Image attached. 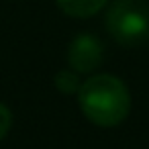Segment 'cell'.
Returning a JSON list of instances; mask_svg holds the SVG:
<instances>
[{"mask_svg":"<svg viewBox=\"0 0 149 149\" xmlns=\"http://www.w3.org/2000/svg\"><path fill=\"white\" fill-rule=\"evenodd\" d=\"M78 102L84 116L98 127H116L131 112L129 88L110 74H96L82 82Z\"/></svg>","mask_w":149,"mask_h":149,"instance_id":"obj_1","label":"cell"},{"mask_svg":"<svg viewBox=\"0 0 149 149\" xmlns=\"http://www.w3.org/2000/svg\"><path fill=\"white\" fill-rule=\"evenodd\" d=\"M110 37L125 47H137L149 39V6L141 0H116L106 13Z\"/></svg>","mask_w":149,"mask_h":149,"instance_id":"obj_2","label":"cell"},{"mask_svg":"<svg viewBox=\"0 0 149 149\" xmlns=\"http://www.w3.org/2000/svg\"><path fill=\"white\" fill-rule=\"evenodd\" d=\"M104 57V47L98 37L82 33L78 35L70 47H68V63L78 74H90L94 72Z\"/></svg>","mask_w":149,"mask_h":149,"instance_id":"obj_3","label":"cell"},{"mask_svg":"<svg viewBox=\"0 0 149 149\" xmlns=\"http://www.w3.org/2000/svg\"><path fill=\"white\" fill-rule=\"evenodd\" d=\"M55 2L61 8V13H65L68 17L88 19V17H94L96 13H100L108 0H55Z\"/></svg>","mask_w":149,"mask_h":149,"instance_id":"obj_4","label":"cell"},{"mask_svg":"<svg viewBox=\"0 0 149 149\" xmlns=\"http://www.w3.org/2000/svg\"><path fill=\"white\" fill-rule=\"evenodd\" d=\"M80 86H82V82H80V78H78V72H72V70H61V72H57V76H55V88H57L59 92H63V94H74V92L80 90Z\"/></svg>","mask_w":149,"mask_h":149,"instance_id":"obj_5","label":"cell"},{"mask_svg":"<svg viewBox=\"0 0 149 149\" xmlns=\"http://www.w3.org/2000/svg\"><path fill=\"white\" fill-rule=\"evenodd\" d=\"M10 127H13V112L6 104L0 102V141L8 135Z\"/></svg>","mask_w":149,"mask_h":149,"instance_id":"obj_6","label":"cell"}]
</instances>
